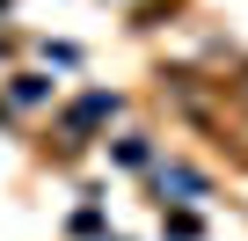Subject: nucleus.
Wrapping results in <instances>:
<instances>
[{"mask_svg": "<svg viewBox=\"0 0 248 241\" xmlns=\"http://www.w3.org/2000/svg\"><path fill=\"white\" fill-rule=\"evenodd\" d=\"M109 110H117V95H88V102H73V117H66V125H73V132H88L95 117H109Z\"/></svg>", "mask_w": 248, "mask_h": 241, "instance_id": "obj_1", "label": "nucleus"}]
</instances>
